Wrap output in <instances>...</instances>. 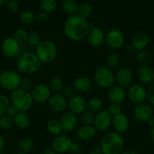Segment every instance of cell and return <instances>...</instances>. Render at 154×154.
I'll list each match as a JSON object with an SVG mask.
<instances>
[{"mask_svg":"<svg viewBox=\"0 0 154 154\" xmlns=\"http://www.w3.org/2000/svg\"><path fill=\"white\" fill-rule=\"evenodd\" d=\"M63 31L69 39L73 42H79L87 38L90 31L89 23L87 19L77 14L69 16L65 21Z\"/></svg>","mask_w":154,"mask_h":154,"instance_id":"1","label":"cell"},{"mask_svg":"<svg viewBox=\"0 0 154 154\" xmlns=\"http://www.w3.org/2000/svg\"><path fill=\"white\" fill-rule=\"evenodd\" d=\"M100 147L104 154H121L124 148L122 135L113 131L106 132L101 138Z\"/></svg>","mask_w":154,"mask_h":154,"instance_id":"2","label":"cell"},{"mask_svg":"<svg viewBox=\"0 0 154 154\" xmlns=\"http://www.w3.org/2000/svg\"><path fill=\"white\" fill-rule=\"evenodd\" d=\"M41 62L36 57L35 53L27 51L20 54L17 61V67L20 73L30 75L35 74L41 67Z\"/></svg>","mask_w":154,"mask_h":154,"instance_id":"3","label":"cell"},{"mask_svg":"<svg viewBox=\"0 0 154 154\" xmlns=\"http://www.w3.org/2000/svg\"><path fill=\"white\" fill-rule=\"evenodd\" d=\"M11 105H13L18 111V112H27L33 107L34 101L30 92L18 88L11 92L10 96Z\"/></svg>","mask_w":154,"mask_h":154,"instance_id":"4","label":"cell"},{"mask_svg":"<svg viewBox=\"0 0 154 154\" xmlns=\"http://www.w3.org/2000/svg\"><path fill=\"white\" fill-rule=\"evenodd\" d=\"M35 54L41 63H50L57 57V47L52 41H42L35 48Z\"/></svg>","mask_w":154,"mask_h":154,"instance_id":"5","label":"cell"},{"mask_svg":"<svg viewBox=\"0 0 154 154\" xmlns=\"http://www.w3.org/2000/svg\"><path fill=\"white\" fill-rule=\"evenodd\" d=\"M22 78L18 72L5 70L0 73V87L6 91H14L19 88Z\"/></svg>","mask_w":154,"mask_h":154,"instance_id":"6","label":"cell"},{"mask_svg":"<svg viewBox=\"0 0 154 154\" xmlns=\"http://www.w3.org/2000/svg\"><path fill=\"white\" fill-rule=\"evenodd\" d=\"M94 80L97 85L101 88L110 89L115 83L114 73L110 68L101 66L95 70Z\"/></svg>","mask_w":154,"mask_h":154,"instance_id":"7","label":"cell"},{"mask_svg":"<svg viewBox=\"0 0 154 154\" xmlns=\"http://www.w3.org/2000/svg\"><path fill=\"white\" fill-rule=\"evenodd\" d=\"M127 93V97L130 102L137 105L146 102L148 93L145 87L140 84H134L130 86Z\"/></svg>","mask_w":154,"mask_h":154,"instance_id":"8","label":"cell"},{"mask_svg":"<svg viewBox=\"0 0 154 154\" xmlns=\"http://www.w3.org/2000/svg\"><path fill=\"white\" fill-rule=\"evenodd\" d=\"M125 38L123 32L118 29H112L105 35V43L113 51L120 50L124 46Z\"/></svg>","mask_w":154,"mask_h":154,"instance_id":"9","label":"cell"},{"mask_svg":"<svg viewBox=\"0 0 154 154\" xmlns=\"http://www.w3.org/2000/svg\"><path fill=\"white\" fill-rule=\"evenodd\" d=\"M113 117L109 114L107 110H101L95 114L93 126L97 131L106 132L112 126Z\"/></svg>","mask_w":154,"mask_h":154,"instance_id":"10","label":"cell"},{"mask_svg":"<svg viewBox=\"0 0 154 154\" xmlns=\"http://www.w3.org/2000/svg\"><path fill=\"white\" fill-rule=\"evenodd\" d=\"M1 48L3 55L9 59L14 58L21 52V45L14 37L5 38L2 43Z\"/></svg>","mask_w":154,"mask_h":154,"instance_id":"11","label":"cell"},{"mask_svg":"<svg viewBox=\"0 0 154 154\" xmlns=\"http://www.w3.org/2000/svg\"><path fill=\"white\" fill-rule=\"evenodd\" d=\"M73 141L66 135H57L51 141V148L57 153H65L70 151Z\"/></svg>","mask_w":154,"mask_h":154,"instance_id":"12","label":"cell"},{"mask_svg":"<svg viewBox=\"0 0 154 154\" xmlns=\"http://www.w3.org/2000/svg\"><path fill=\"white\" fill-rule=\"evenodd\" d=\"M30 93L34 102L39 104L48 102L51 95L53 94L48 86L42 84L34 86L33 90L30 91Z\"/></svg>","mask_w":154,"mask_h":154,"instance_id":"13","label":"cell"},{"mask_svg":"<svg viewBox=\"0 0 154 154\" xmlns=\"http://www.w3.org/2000/svg\"><path fill=\"white\" fill-rule=\"evenodd\" d=\"M153 110L149 105L146 102L139 104L134 106L133 109V114L136 120L140 122H145L146 123L149 119L152 117L153 116Z\"/></svg>","mask_w":154,"mask_h":154,"instance_id":"14","label":"cell"},{"mask_svg":"<svg viewBox=\"0 0 154 154\" xmlns=\"http://www.w3.org/2000/svg\"><path fill=\"white\" fill-rule=\"evenodd\" d=\"M115 83L122 87H127L130 86L133 81V74L128 68L120 67L116 70L114 74Z\"/></svg>","mask_w":154,"mask_h":154,"instance_id":"15","label":"cell"},{"mask_svg":"<svg viewBox=\"0 0 154 154\" xmlns=\"http://www.w3.org/2000/svg\"><path fill=\"white\" fill-rule=\"evenodd\" d=\"M67 108L75 115H81L87 111V101L81 96L75 95L68 100Z\"/></svg>","mask_w":154,"mask_h":154,"instance_id":"16","label":"cell"},{"mask_svg":"<svg viewBox=\"0 0 154 154\" xmlns=\"http://www.w3.org/2000/svg\"><path fill=\"white\" fill-rule=\"evenodd\" d=\"M105 33L101 28L95 26L90 29L87 36L88 43L92 48H100L105 42Z\"/></svg>","mask_w":154,"mask_h":154,"instance_id":"17","label":"cell"},{"mask_svg":"<svg viewBox=\"0 0 154 154\" xmlns=\"http://www.w3.org/2000/svg\"><path fill=\"white\" fill-rule=\"evenodd\" d=\"M48 106L54 112H63L67 108L68 100L61 93H53L48 102Z\"/></svg>","mask_w":154,"mask_h":154,"instance_id":"18","label":"cell"},{"mask_svg":"<svg viewBox=\"0 0 154 154\" xmlns=\"http://www.w3.org/2000/svg\"><path fill=\"white\" fill-rule=\"evenodd\" d=\"M59 121L62 127V130L65 132H69L75 130L78 124L77 115L72 114L70 111L62 114Z\"/></svg>","mask_w":154,"mask_h":154,"instance_id":"19","label":"cell"},{"mask_svg":"<svg viewBox=\"0 0 154 154\" xmlns=\"http://www.w3.org/2000/svg\"><path fill=\"white\" fill-rule=\"evenodd\" d=\"M149 43V37L145 32H137L131 39V47L136 51L146 50Z\"/></svg>","mask_w":154,"mask_h":154,"instance_id":"20","label":"cell"},{"mask_svg":"<svg viewBox=\"0 0 154 154\" xmlns=\"http://www.w3.org/2000/svg\"><path fill=\"white\" fill-rule=\"evenodd\" d=\"M129 126V119L123 113L113 117L112 126L114 129V132L122 135V134L125 133L128 130Z\"/></svg>","mask_w":154,"mask_h":154,"instance_id":"21","label":"cell"},{"mask_svg":"<svg viewBox=\"0 0 154 154\" xmlns=\"http://www.w3.org/2000/svg\"><path fill=\"white\" fill-rule=\"evenodd\" d=\"M137 75L140 83L151 84L154 81V69L149 65H141L137 69Z\"/></svg>","mask_w":154,"mask_h":154,"instance_id":"22","label":"cell"},{"mask_svg":"<svg viewBox=\"0 0 154 154\" xmlns=\"http://www.w3.org/2000/svg\"><path fill=\"white\" fill-rule=\"evenodd\" d=\"M72 87L77 93H86L91 89L92 83L88 77L78 76L72 81Z\"/></svg>","mask_w":154,"mask_h":154,"instance_id":"23","label":"cell"},{"mask_svg":"<svg viewBox=\"0 0 154 154\" xmlns=\"http://www.w3.org/2000/svg\"><path fill=\"white\" fill-rule=\"evenodd\" d=\"M127 97V93L124 87L120 86H113L109 90L108 99L111 103L122 104Z\"/></svg>","mask_w":154,"mask_h":154,"instance_id":"24","label":"cell"},{"mask_svg":"<svg viewBox=\"0 0 154 154\" xmlns=\"http://www.w3.org/2000/svg\"><path fill=\"white\" fill-rule=\"evenodd\" d=\"M97 135V130L93 125H82L76 130V137L83 141H88L94 139Z\"/></svg>","mask_w":154,"mask_h":154,"instance_id":"25","label":"cell"},{"mask_svg":"<svg viewBox=\"0 0 154 154\" xmlns=\"http://www.w3.org/2000/svg\"><path fill=\"white\" fill-rule=\"evenodd\" d=\"M12 119H13L14 126L21 130L27 129L30 124V117L24 112H18Z\"/></svg>","mask_w":154,"mask_h":154,"instance_id":"26","label":"cell"},{"mask_svg":"<svg viewBox=\"0 0 154 154\" xmlns=\"http://www.w3.org/2000/svg\"><path fill=\"white\" fill-rule=\"evenodd\" d=\"M79 5L75 0H63L61 8L63 11L69 16L77 14Z\"/></svg>","mask_w":154,"mask_h":154,"instance_id":"27","label":"cell"},{"mask_svg":"<svg viewBox=\"0 0 154 154\" xmlns=\"http://www.w3.org/2000/svg\"><path fill=\"white\" fill-rule=\"evenodd\" d=\"M46 129L51 135H61L62 127L60 126V121L57 119H50L46 123Z\"/></svg>","mask_w":154,"mask_h":154,"instance_id":"28","label":"cell"},{"mask_svg":"<svg viewBox=\"0 0 154 154\" xmlns=\"http://www.w3.org/2000/svg\"><path fill=\"white\" fill-rule=\"evenodd\" d=\"M103 108V101L98 97H92L87 101V111L95 114Z\"/></svg>","mask_w":154,"mask_h":154,"instance_id":"29","label":"cell"},{"mask_svg":"<svg viewBox=\"0 0 154 154\" xmlns=\"http://www.w3.org/2000/svg\"><path fill=\"white\" fill-rule=\"evenodd\" d=\"M48 86L52 93H60V92L64 87L63 81L59 76L52 77L50 79Z\"/></svg>","mask_w":154,"mask_h":154,"instance_id":"30","label":"cell"},{"mask_svg":"<svg viewBox=\"0 0 154 154\" xmlns=\"http://www.w3.org/2000/svg\"><path fill=\"white\" fill-rule=\"evenodd\" d=\"M39 6L42 11L48 14L55 11L57 7V2L56 0H40Z\"/></svg>","mask_w":154,"mask_h":154,"instance_id":"31","label":"cell"},{"mask_svg":"<svg viewBox=\"0 0 154 154\" xmlns=\"http://www.w3.org/2000/svg\"><path fill=\"white\" fill-rule=\"evenodd\" d=\"M121 57L117 53H110L106 58V65L107 67L110 68V69H115L118 67L120 64Z\"/></svg>","mask_w":154,"mask_h":154,"instance_id":"32","label":"cell"},{"mask_svg":"<svg viewBox=\"0 0 154 154\" xmlns=\"http://www.w3.org/2000/svg\"><path fill=\"white\" fill-rule=\"evenodd\" d=\"M33 147H34V142L30 138H22L18 143L19 151L23 152V153H28L33 150Z\"/></svg>","mask_w":154,"mask_h":154,"instance_id":"33","label":"cell"},{"mask_svg":"<svg viewBox=\"0 0 154 154\" xmlns=\"http://www.w3.org/2000/svg\"><path fill=\"white\" fill-rule=\"evenodd\" d=\"M20 20L25 25H30L36 20V15L31 11H24L20 14Z\"/></svg>","mask_w":154,"mask_h":154,"instance_id":"34","label":"cell"},{"mask_svg":"<svg viewBox=\"0 0 154 154\" xmlns=\"http://www.w3.org/2000/svg\"><path fill=\"white\" fill-rule=\"evenodd\" d=\"M29 33L24 29H18L14 32V38L21 45L27 44V38H28Z\"/></svg>","mask_w":154,"mask_h":154,"instance_id":"35","label":"cell"},{"mask_svg":"<svg viewBox=\"0 0 154 154\" xmlns=\"http://www.w3.org/2000/svg\"><path fill=\"white\" fill-rule=\"evenodd\" d=\"M135 57L137 61L140 65H148L151 59L150 54L146 50L137 51L135 54Z\"/></svg>","mask_w":154,"mask_h":154,"instance_id":"36","label":"cell"},{"mask_svg":"<svg viewBox=\"0 0 154 154\" xmlns=\"http://www.w3.org/2000/svg\"><path fill=\"white\" fill-rule=\"evenodd\" d=\"M14 126L13 119L6 114L0 117V129L2 130H10Z\"/></svg>","mask_w":154,"mask_h":154,"instance_id":"37","label":"cell"},{"mask_svg":"<svg viewBox=\"0 0 154 154\" xmlns=\"http://www.w3.org/2000/svg\"><path fill=\"white\" fill-rule=\"evenodd\" d=\"M91 6L89 4H88V3H83V4L79 5L78 12H77V15H79L81 17L85 18V19H87L91 15Z\"/></svg>","mask_w":154,"mask_h":154,"instance_id":"38","label":"cell"},{"mask_svg":"<svg viewBox=\"0 0 154 154\" xmlns=\"http://www.w3.org/2000/svg\"><path fill=\"white\" fill-rule=\"evenodd\" d=\"M42 42L41 37L38 33L36 32H30L28 35V38H27V45L32 48H36L39 44Z\"/></svg>","mask_w":154,"mask_h":154,"instance_id":"39","label":"cell"},{"mask_svg":"<svg viewBox=\"0 0 154 154\" xmlns=\"http://www.w3.org/2000/svg\"><path fill=\"white\" fill-rule=\"evenodd\" d=\"M10 105V99L4 94H0V117L5 114L6 111Z\"/></svg>","mask_w":154,"mask_h":154,"instance_id":"40","label":"cell"},{"mask_svg":"<svg viewBox=\"0 0 154 154\" xmlns=\"http://www.w3.org/2000/svg\"><path fill=\"white\" fill-rule=\"evenodd\" d=\"M95 114L86 111L80 115V121L82 125H93Z\"/></svg>","mask_w":154,"mask_h":154,"instance_id":"41","label":"cell"},{"mask_svg":"<svg viewBox=\"0 0 154 154\" xmlns=\"http://www.w3.org/2000/svg\"><path fill=\"white\" fill-rule=\"evenodd\" d=\"M107 111L109 114L112 116V117H115L119 114L122 113V108L121 104H116V103H111L108 107Z\"/></svg>","mask_w":154,"mask_h":154,"instance_id":"42","label":"cell"},{"mask_svg":"<svg viewBox=\"0 0 154 154\" xmlns=\"http://www.w3.org/2000/svg\"><path fill=\"white\" fill-rule=\"evenodd\" d=\"M33 87H34V85H33V82L31 79H30L28 78H24L21 79V84H20V88L30 92L33 90Z\"/></svg>","mask_w":154,"mask_h":154,"instance_id":"43","label":"cell"},{"mask_svg":"<svg viewBox=\"0 0 154 154\" xmlns=\"http://www.w3.org/2000/svg\"><path fill=\"white\" fill-rule=\"evenodd\" d=\"M75 91L74 90L73 87L72 86H66V87H63L60 93H61L63 97L66 98L67 100H69L72 96H75Z\"/></svg>","mask_w":154,"mask_h":154,"instance_id":"44","label":"cell"},{"mask_svg":"<svg viewBox=\"0 0 154 154\" xmlns=\"http://www.w3.org/2000/svg\"><path fill=\"white\" fill-rule=\"evenodd\" d=\"M6 8L10 12H15L19 9L20 3L18 0H8L5 4Z\"/></svg>","mask_w":154,"mask_h":154,"instance_id":"45","label":"cell"},{"mask_svg":"<svg viewBox=\"0 0 154 154\" xmlns=\"http://www.w3.org/2000/svg\"><path fill=\"white\" fill-rule=\"evenodd\" d=\"M48 17H48V14L46 13V12L40 11L36 14V20L41 23L46 22L48 20Z\"/></svg>","mask_w":154,"mask_h":154,"instance_id":"46","label":"cell"},{"mask_svg":"<svg viewBox=\"0 0 154 154\" xmlns=\"http://www.w3.org/2000/svg\"><path fill=\"white\" fill-rule=\"evenodd\" d=\"M18 113V111L16 109V108H14V107L13 106V105H10V106L8 108L7 111H6L5 112V114L7 116H8V117H11V118H13L14 117L15 115H16Z\"/></svg>","mask_w":154,"mask_h":154,"instance_id":"47","label":"cell"},{"mask_svg":"<svg viewBox=\"0 0 154 154\" xmlns=\"http://www.w3.org/2000/svg\"><path fill=\"white\" fill-rule=\"evenodd\" d=\"M80 150H81V147H80V145L76 142H74L72 143V145L70 149V151L73 154H78L80 152Z\"/></svg>","mask_w":154,"mask_h":154,"instance_id":"48","label":"cell"},{"mask_svg":"<svg viewBox=\"0 0 154 154\" xmlns=\"http://www.w3.org/2000/svg\"><path fill=\"white\" fill-rule=\"evenodd\" d=\"M88 154H104L100 147H93L90 149Z\"/></svg>","mask_w":154,"mask_h":154,"instance_id":"49","label":"cell"},{"mask_svg":"<svg viewBox=\"0 0 154 154\" xmlns=\"http://www.w3.org/2000/svg\"><path fill=\"white\" fill-rule=\"evenodd\" d=\"M146 103L150 105L151 107L154 106V93H151L148 94L147 99H146Z\"/></svg>","mask_w":154,"mask_h":154,"instance_id":"50","label":"cell"},{"mask_svg":"<svg viewBox=\"0 0 154 154\" xmlns=\"http://www.w3.org/2000/svg\"><path fill=\"white\" fill-rule=\"evenodd\" d=\"M5 147V139L4 136L0 134V152L3 151Z\"/></svg>","mask_w":154,"mask_h":154,"instance_id":"51","label":"cell"},{"mask_svg":"<svg viewBox=\"0 0 154 154\" xmlns=\"http://www.w3.org/2000/svg\"><path fill=\"white\" fill-rule=\"evenodd\" d=\"M42 154H57L51 147H46L42 152Z\"/></svg>","mask_w":154,"mask_h":154,"instance_id":"52","label":"cell"},{"mask_svg":"<svg viewBox=\"0 0 154 154\" xmlns=\"http://www.w3.org/2000/svg\"><path fill=\"white\" fill-rule=\"evenodd\" d=\"M121 154H137V153L135 150H131V149H127V150H123V151L121 153Z\"/></svg>","mask_w":154,"mask_h":154,"instance_id":"53","label":"cell"},{"mask_svg":"<svg viewBox=\"0 0 154 154\" xmlns=\"http://www.w3.org/2000/svg\"><path fill=\"white\" fill-rule=\"evenodd\" d=\"M146 123H147L148 126H150L151 128H152V126H154V118H153V117H151L150 119H149V120H147V122H146Z\"/></svg>","mask_w":154,"mask_h":154,"instance_id":"54","label":"cell"},{"mask_svg":"<svg viewBox=\"0 0 154 154\" xmlns=\"http://www.w3.org/2000/svg\"><path fill=\"white\" fill-rule=\"evenodd\" d=\"M150 137L151 139L154 141V126H152L150 129Z\"/></svg>","mask_w":154,"mask_h":154,"instance_id":"55","label":"cell"},{"mask_svg":"<svg viewBox=\"0 0 154 154\" xmlns=\"http://www.w3.org/2000/svg\"><path fill=\"white\" fill-rule=\"evenodd\" d=\"M8 0H0V7L2 5H5L6 4V2H7Z\"/></svg>","mask_w":154,"mask_h":154,"instance_id":"56","label":"cell"},{"mask_svg":"<svg viewBox=\"0 0 154 154\" xmlns=\"http://www.w3.org/2000/svg\"><path fill=\"white\" fill-rule=\"evenodd\" d=\"M14 154H28V153H23V152H21V151H18V152H16Z\"/></svg>","mask_w":154,"mask_h":154,"instance_id":"57","label":"cell"},{"mask_svg":"<svg viewBox=\"0 0 154 154\" xmlns=\"http://www.w3.org/2000/svg\"><path fill=\"white\" fill-rule=\"evenodd\" d=\"M0 154H7L6 153H4V152H0Z\"/></svg>","mask_w":154,"mask_h":154,"instance_id":"58","label":"cell"},{"mask_svg":"<svg viewBox=\"0 0 154 154\" xmlns=\"http://www.w3.org/2000/svg\"><path fill=\"white\" fill-rule=\"evenodd\" d=\"M152 117H153V118H154V111H153V116H152Z\"/></svg>","mask_w":154,"mask_h":154,"instance_id":"59","label":"cell"}]
</instances>
